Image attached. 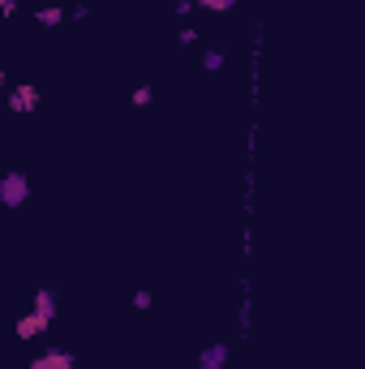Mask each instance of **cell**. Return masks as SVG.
<instances>
[{"mask_svg":"<svg viewBox=\"0 0 365 369\" xmlns=\"http://www.w3.org/2000/svg\"><path fill=\"white\" fill-rule=\"evenodd\" d=\"M26 198H30V181L22 172H9L5 181H0V206H5V210H22Z\"/></svg>","mask_w":365,"mask_h":369,"instance_id":"cell-1","label":"cell"},{"mask_svg":"<svg viewBox=\"0 0 365 369\" xmlns=\"http://www.w3.org/2000/svg\"><path fill=\"white\" fill-rule=\"evenodd\" d=\"M9 108H13V112H35V108H39V86H35V82H18V86L9 90Z\"/></svg>","mask_w":365,"mask_h":369,"instance_id":"cell-2","label":"cell"},{"mask_svg":"<svg viewBox=\"0 0 365 369\" xmlns=\"http://www.w3.org/2000/svg\"><path fill=\"white\" fill-rule=\"evenodd\" d=\"M193 369H228V344H206L198 352Z\"/></svg>","mask_w":365,"mask_h":369,"instance_id":"cell-3","label":"cell"},{"mask_svg":"<svg viewBox=\"0 0 365 369\" xmlns=\"http://www.w3.org/2000/svg\"><path fill=\"white\" fill-rule=\"evenodd\" d=\"M47 327H52V322L43 318V313H35V309H30V313H22V318H18V327H13V331H18V339H39Z\"/></svg>","mask_w":365,"mask_h":369,"instance_id":"cell-4","label":"cell"},{"mask_svg":"<svg viewBox=\"0 0 365 369\" xmlns=\"http://www.w3.org/2000/svg\"><path fill=\"white\" fill-rule=\"evenodd\" d=\"M30 369H73V356H69L65 348H47L43 356L30 361Z\"/></svg>","mask_w":365,"mask_h":369,"instance_id":"cell-5","label":"cell"},{"mask_svg":"<svg viewBox=\"0 0 365 369\" xmlns=\"http://www.w3.org/2000/svg\"><path fill=\"white\" fill-rule=\"evenodd\" d=\"M35 313H43L47 322H56V292H52V288H39L35 292Z\"/></svg>","mask_w":365,"mask_h":369,"instance_id":"cell-6","label":"cell"},{"mask_svg":"<svg viewBox=\"0 0 365 369\" xmlns=\"http://www.w3.org/2000/svg\"><path fill=\"white\" fill-rule=\"evenodd\" d=\"M224 61H228V56H224L220 47H206V52H202V69H206V73H220Z\"/></svg>","mask_w":365,"mask_h":369,"instance_id":"cell-7","label":"cell"},{"mask_svg":"<svg viewBox=\"0 0 365 369\" xmlns=\"http://www.w3.org/2000/svg\"><path fill=\"white\" fill-rule=\"evenodd\" d=\"M198 9H206V13H232V5L237 0H193Z\"/></svg>","mask_w":365,"mask_h":369,"instance_id":"cell-8","label":"cell"},{"mask_svg":"<svg viewBox=\"0 0 365 369\" xmlns=\"http://www.w3.org/2000/svg\"><path fill=\"white\" fill-rule=\"evenodd\" d=\"M61 22H65V9H56V5L39 9V26H61Z\"/></svg>","mask_w":365,"mask_h":369,"instance_id":"cell-9","label":"cell"},{"mask_svg":"<svg viewBox=\"0 0 365 369\" xmlns=\"http://www.w3.org/2000/svg\"><path fill=\"white\" fill-rule=\"evenodd\" d=\"M150 305H155V292H150V288H138V292H133V309H142V313H146Z\"/></svg>","mask_w":365,"mask_h":369,"instance_id":"cell-10","label":"cell"},{"mask_svg":"<svg viewBox=\"0 0 365 369\" xmlns=\"http://www.w3.org/2000/svg\"><path fill=\"white\" fill-rule=\"evenodd\" d=\"M150 99H155V86H138L133 90V108H150Z\"/></svg>","mask_w":365,"mask_h":369,"instance_id":"cell-11","label":"cell"},{"mask_svg":"<svg viewBox=\"0 0 365 369\" xmlns=\"http://www.w3.org/2000/svg\"><path fill=\"white\" fill-rule=\"evenodd\" d=\"M176 13H181V18H189V13H193V0H176Z\"/></svg>","mask_w":365,"mask_h":369,"instance_id":"cell-12","label":"cell"},{"mask_svg":"<svg viewBox=\"0 0 365 369\" xmlns=\"http://www.w3.org/2000/svg\"><path fill=\"white\" fill-rule=\"evenodd\" d=\"M0 90H5V73H0Z\"/></svg>","mask_w":365,"mask_h":369,"instance_id":"cell-13","label":"cell"}]
</instances>
